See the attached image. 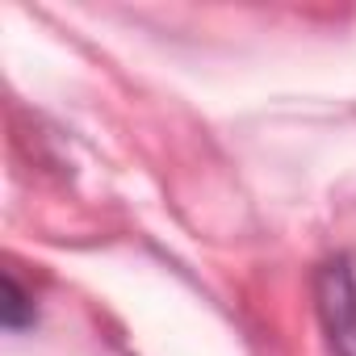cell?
<instances>
[{"label": "cell", "instance_id": "cell-1", "mask_svg": "<svg viewBox=\"0 0 356 356\" xmlns=\"http://www.w3.org/2000/svg\"><path fill=\"white\" fill-rule=\"evenodd\" d=\"M314 318L331 356H356V264L335 252L314 268Z\"/></svg>", "mask_w": 356, "mask_h": 356}, {"label": "cell", "instance_id": "cell-2", "mask_svg": "<svg viewBox=\"0 0 356 356\" xmlns=\"http://www.w3.org/2000/svg\"><path fill=\"white\" fill-rule=\"evenodd\" d=\"M0 289H5V298H0V323H5V331H30L38 323V306H34V293L13 277L5 273L0 277Z\"/></svg>", "mask_w": 356, "mask_h": 356}]
</instances>
